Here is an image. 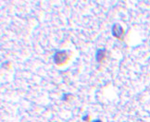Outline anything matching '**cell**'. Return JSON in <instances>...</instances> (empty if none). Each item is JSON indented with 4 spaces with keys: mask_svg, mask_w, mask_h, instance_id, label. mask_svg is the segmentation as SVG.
Wrapping results in <instances>:
<instances>
[{
    "mask_svg": "<svg viewBox=\"0 0 150 122\" xmlns=\"http://www.w3.org/2000/svg\"><path fill=\"white\" fill-rule=\"evenodd\" d=\"M106 49L105 48H100V49H97L96 52V60L97 62H101L106 56Z\"/></svg>",
    "mask_w": 150,
    "mask_h": 122,
    "instance_id": "obj_2",
    "label": "cell"
},
{
    "mask_svg": "<svg viewBox=\"0 0 150 122\" xmlns=\"http://www.w3.org/2000/svg\"><path fill=\"white\" fill-rule=\"evenodd\" d=\"M93 122H102V121H101L100 119H95V120H94Z\"/></svg>",
    "mask_w": 150,
    "mask_h": 122,
    "instance_id": "obj_4",
    "label": "cell"
},
{
    "mask_svg": "<svg viewBox=\"0 0 150 122\" xmlns=\"http://www.w3.org/2000/svg\"><path fill=\"white\" fill-rule=\"evenodd\" d=\"M67 59V56H66V53L65 52H57V53L55 54L54 56V59L57 63H59V61H63V60H65Z\"/></svg>",
    "mask_w": 150,
    "mask_h": 122,
    "instance_id": "obj_3",
    "label": "cell"
},
{
    "mask_svg": "<svg viewBox=\"0 0 150 122\" xmlns=\"http://www.w3.org/2000/svg\"><path fill=\"white\" fill-rule=\"evenodd\" d=\"M111 32H112V35L114 37H116L118 39H123L124 37V30L123 28L120 26L119 23H114L111 27Z\"/></svg>",
    "mask_w": 150,
    "mask_h": 122,
    "instance_id": "obj_1",
    "label": "cell"
}]
</instances>
